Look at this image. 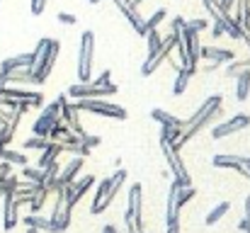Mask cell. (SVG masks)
<instances>
[{"mask_svg":"<svg viewBox=\"0 0 250 233\" xmlns=\"http://www.w3.org/2000/svg\"><path fill=\"white\" fill-rule=\"evenodd\" d=\"M46 146H49V139L46 136H29L24 141V148L27 151H44Z\"/></svg>","mask_w":250,"mask_h":233,"instance_id":"cell-37","label":"cell"},{"mask_svg":"<svg viewBox=\"0 0 250 233\" xmlns=\"http://www.w3.org/2000/svg\"><path fill=\"white\" fill-rule=\"evenodd\" d=\"M202 59H207V64H231L236 59V54L231 49H221V46H202Z\"/></svg>","mask_w":250,"mask_h":233,"instance_id":"cell-18","label":"cell"},{"mask_svg":"<svg viewBox=\"0 0 250 233\" xmlns=\"http://www.w3.org/2000/svg\"><path fill=\"white\" fill-rule=\"evenodd\" d=\"M114 5L122 10V15L126 17V22L134 27V32H136V34H141V37H146V34H148V32H146V27H144V17L139 15V10H136L134 5H129L126 0H114Z\"/></svg>","mask_w":250,"mask_h":233,"instance_id":"cell-16","label":"cell"},{"mask_svg":"<svg viewBox=\"0 0 250 233\" xmlns=\"http://www.w3.org/2000/svg\"><path fill=\"white\" fill-rule=\"evenodd\" d=\"M44 170V187L49 190L51 187V182L59 177V172H61V165H59V160H54V163H49L46 168H42Z\"/></svg>","mask_w":250,"mask_h":233,"instance_id":"cell-34","label":"cell"},{"mask_svg":"<svg viewBox=\"0 0 250 233\" xmlns=\"http://www.w3.org/2000/svg\"><path fill=\"white\" fill-rule=\"evenodd\" d=\"M166 20V10L161 7V10H156L148 20H144V27H146V32H151V29H158V24Z\"/></svg>","mask_w":250,"mask_h":233,"instance_id":"cell-38","label":"cell"},{"mask_svg":"<svg viewBox=\"0 0 250 233\" xmlns=\"http://www.w3.org/2000/svg\"><path fill=\"white\" fill-rule=\"evenodd\" d=\"M76 107H78V112H92V114L109 117V119H117V122H124V119H126V109H124V107L112 105V102H104V100H100V97H92V100H78Z\"/></svg>","mask_w":250,"mask_h":233,"instance_id":"cell-5","label":"cell"},{"mask_svg":"<svg viewBox=\"0 0 250 233\" xmlns=\"http://www.w3.org/2000/svg\"><path fill=\"white\" fill-rule=\"evenodd\" d=\"M233 10H236V12H233L231 17H233L238 24H243V22L248 20V15H250V0H236Z\"/></svg>","mask_w":250,"mask_h":233,"instance_id":"cell-33","label":"cell"},{"mask_svg":"<svg viewBox=\"0 0 250 233\" xmlns=\"http://www.w3.org/2000/svg\"><path fill=\"white\" fill-rule=\"evenodd\" d=\"M126 214H129L139 226H144V219H141V214H144V187H141V182H134V185L129 187V197H126Z\"/></svg>","mask_w":250,"mask_h":233,"instance_id":"cell-13","label":"cell"},{"mask_svg":"<svg viewBox=\"0 0 250 233\" xmlns=\"http://www.w3.org/2000/svg\"><path fill=\"white\" fill-rule=\"evenodd\" d=\"M22 175H24V180H29V182H34V185H44V170H42V168H29V165H24V168H22Z\"/></svg>","mask_w":250,"mask_h":233,"instance_id":"cell-35","label":"cell"},{"mask_svg":"<svg viewBox=\"0 0 250 233\" xmlns=\"http://www.w3.org/2000/svg\"><path fill=\"white\" fill-rule=\"evenodd\" d=\"M177 190L180 182H170V192H167V202H166V224L180 221V204H177Z\"/></svg>","mask_w":250,"mask_h":233,"instance_id":"cell-21","label":"cell"},{"mask_svg":"<svg viewBox=\"0 0 250 233\" xmlns=\"http://www.w3.org/2000/svg\"><path fill=\"white\" fill-rule=\"evenodd\" d=\"M56 100H59V105H61V122L81 139L85 134V129H83V124H81V119H78V107L68 102V95H59Z\"/></svg>","mask_w":250,"mask_h":233,"instance_id":"cell-11","label":"cell"},{"mask_svg":"<svg viewBox=\"0 0 250 233\" xmlns=\"http://www.w3.org/2000/svg\"><path fill=\"white\" fill-rule=\"evenodd\" d=\"M248 124H250V117L246 112H238V114L229 117L226 122L216 124L214 131H211V136H214V139H224V136H231V134H236V131H243Z\"/></svg>","mask_w":250,"mask_h":233,"instance_id":"cell-12","label":"cell"},{"mask_svg":"<svg viewBox=\"0 0 250 233\" xmlns=\"http://www.w3.org/2000/svg\"><path fill=\"white\" fill-rule=\"evenodd\" d=\"M246 219L250 221V194H248V199H246Z\"/></svg>","mask_w":250,"mask_h":233,"instance_id":"cell-53","label":"cell"},{"mask_svg":"<svg viewBox=\"0 0 250 233\" xmlns=\"http://www.w3.org/2000/svg\"><path fill=\"white\" fill-rule=\"evenodd\" d=\"M0 95L5 97H12L22 105H29V107H42L44 105V95L42 92H34V90H22V87H15V85H5L0 90Z\"/></svg>","mask_w":250,"mask_h":233,"instance_id":"cell-14","label":"cell"},{"mask_svg":"<svg viewBox=\"0 0 250 233\" xmlns=\"http://www.w3.org/2000/svg\"><path fill=\"white\" fill-rule=\"evenodd\" d=\"M46 2H49V0H32V2H29L32 15H42V12L46 10Z\"/></svg>","mask_w":250,"mask_h":233,"instance_id":"cell-44","label":"cell"},{"mask_svg":"<svg viewBox=\"0 0 250 233\" xmlns=\"http://www.w3.org/2000/svg\"><path fill=\"white\" fill-rule=\"evenodd\" d=\"M214 165L216 168H231V170H241V168H246L250 165V158L248 155H236V153H219L214 155Z\"/></svg>","mask_w":250,"mask_h":233,"instance_id":"cell-20","label":"cell"},{"mask_svg":"<svg viewBox=\"0 0 250 233\" xmlns=\"http://www.w3.org/2000/svg\"><path fill=\"white\" fill-rule=\"evenodd\" d=\"M229 209H231V204H229V202H221V204H216V207H214V209L207 214V219H204V221H207V226H214V224H219V221H221V219L229 214Z\"/></svg>","mask_w":250,"mask_h":233,"instance_id":"cell-29","label":"cell"},{"mask_svg":"<svg viewBox=\"0 0 250 233\" xmlns=\"http://www.w3.org/2000/svg\"><path fill=\"white\" fill-rule=\"evenodd\" d=\"M146 42H148V59L156 56V54L163 49V37L158 34V29H151V32L146 34Z\"/></svg>","mask_w":250,"mask_h":233,"instance_id":"cell-31","label":"cell"},{"mask_svg":"<svg viewBox=\"0 0 250 233\" xmlns=\"http://www.w3.org/2000/svg\"><path fill=\"white\" fill-rule=\"evenodd\" d=\"M0 160H7L10 165H22V168L27 165V155H22L20 151H12V148H7V146L0 151Z\"/></svg>","mask_w":250,"mask_h":233,"instance_id":"cell-30","label":"cell"},{"mask_svg":"<svg viewBox=\"0 0 250 233\" xmlns=\"http://www.w3.org/2000/svg\"><path fill=\"white\" fill-rule=\"evenodd\" d=\"M12 114H15V112H7L5 107H0V127L10 124V122H12Z\"/></svg>","mask_w":250,"mask_h":233,"instance_id":"cell-46","label":"cell"},{"mask_svg":"<svg viewBox=\"0 0 250 233\" xmlns=\"http://www.w3.org/2000/svg\"><path fill=\"white\" fill-rule=\"evenodd\" d=\"M49 194H51V190L39 187V190H37V194H34V199H32V204H29V212H32V214H39V212H42V207L46 204Z\"/></svg>","mask_w":250,"mask_h":233,"instance_id":"cell-32","label":"cell"},{"mask_svg":"<svg viewBox=\"0 0 250 233\" xmlns=\"http://www.w3.org/2000/svg\"><path fill=\"white\" fill-rule=\"evenodd\" d=\"M250 95V71H241L236 76V97L241 102H246Z\"/></svg>","mask_w":250,"mask_h":233,"instance_id":"cell-28","label":"cell"},{"mask_svg":"<svg viewBox=\"0 0 250 233\" xmlns=\"http://www.w3.org/2000/svg\"><path fill=\"white\" fill-rule=\"evenodd\" d=\"M92 175H83V177H78L73 185H68L66 187V197H68V202H71V207H76L81 199H83V194H87V190L92 187Z\"/></svg>","mask_w":250,"mask_h":233,"instance_id":"cell-17","label":"cell"},{"mask_svg":"<svg viewBox=\"0 0 250 233\" xmlns=\"http://www.w3.org/2000/svg\"><path fill=\"white\" fill-rule=\"evenodd\" d=\"M166 233H180V221H172V224H167Z\"/></svg>","mask_w":250,"mask_h":233,"instance_id":"cell-48","label":"cell"},{"mask_svg":"<svg viewBox=\"0 0 250 233\" xmlns=\"http://www.w3.org/2000/svg\"><path fill=\"white\" fill-rule=\"evenodd\" d=\"M71 214H73V207L66 197V190L56 192V199H54V209H51V226H54V233H63L68 226H71Z\"/></svg>","mask_w":250,"mask_h":233,"instance_id":"cell-6","label":"cell"},{"mask_svg":"<svg viewBox=\"0 0 250 233\" xmlns=\"http://www.w3.org/2000/svg\"><path fill=\"white\" fill-rule=\"evenodd\" d=\"M92 64H95V34L92 29H85L81 37V51H78V80H92Z\"/></svg>","mask_w":250,"mask_h":233,"instance_id":"cell-3","label":"cell"},{"mask_svg":"<svg viewBox=\"0 0 250 233\" xmlns=\"http://www.w3.org/2000/svg\"><path fill=\"white\" fill-rule=\"evenodd\" d=\"M161 151H163L167 165H170L172 180L180 182V185H192L189 170H187V165H185V160H182V155H180V148H175V144H170L167 139H161Z\"/></svg>","mask_w":250,"mask_h":233,"instance_id":"cell-4","label":"cell"},{"mask_svg":"<svg viewBox=\"0 0 250 233\" xmlns=\"http://www.w3.org/2000/svg\"><path fill=\"white\" fill-rule=\"evenodd\" d=\"M32 64H34V54H32V51H29V54H17V56L5 59V61L0 64V71H2V73H10V71H15V68H32Z\"/></svg>","mask_w":250,"mask_h":233,"instance_id":"cell-22","label":"cell"},{"mask_svg":"<svg viewBox=\"0 0 250 233\" xmlns=\"http://www.w3.org/2000/svg\"><path fill=\"white\" fill-rule=\"evenodd\" d=\"M238 175H243L246 180H250V165H246V168H241V170H238Z\"/></svg>","mask_w":250,"mask_h":233,"instance_id":"cell-50","label":"cell"},{"mask_svg":"<svg viewBox=\"0 0 250 233\" xmlns=\"http://www.w3.org/2000/svg\"><path fill=\"white\" fill-rule=\"evenodd\" d=\"M180 136H182V129L180 127H163L161 129V139H167L170 144H177Z\"/></svg>","mask_w":250,"mask_h":233,"instance_id":"cell-39","label":"cell"},{"mask_svg":"<svg viewBox=\"0 0 250 233\" xmlns=\"http://www.w3.org/2000/svg\"><path fill=\"white\" fill-rule=\"evenodd\" d=\"M78 141H81V146H85V148H95V146H100L102 139L100 136H92V134H83Z\"/></svg>","mask_w":250,"mask_h":233,"instance_id":"cell-40","label":"cell"},{"mask_svg":"<svg viewBox=\"0 0 250 233\" xmlns=\"http://www.w3.org/2000/svg\"><path fill=\"white\" fill-rule=\"evenodd\" d=\"M124 224H126V233H144V226H139L129 214H124Z\"/></svg>","mask_w":250,"mask_h":233,"instance_id":"cell-43","label":"cell"},{"mask_svg":"<svg viewBox=\"0 0 250 233\" xmlns=\"http://www.w3.org/2000/svg\"><path fill=\"white\" fill-rule=\"evenodd\" d=\"M211 34H214V37H221V34H224V29H221L219 24H211Z\"/></svg>","mask_w":250,"mask_h":233,"instance_id":"cell-49","label":"cell"},{"mask_svg":"<svg viewBox=\"0 0 250 233\" xmlns=\"http://www.w3.org/2000/svg\"><path fill=\"white\" fill-rule=\"evenodd\" d=\"M63 153V146L56 144V141H49V146L42 151V158H39V168H46L49 163H54L59 155Z\"/></svg>","mask_w":250,"mask_h":233,"instance_id":"cell-27","label":"cell"},{"mask_svg":"<svg viewBox=\"0 0 250 233\" xmlns=\"http://www.w3.org/2000/svg\"><path fill=\"white\" fill-rule=\"evenodd\" d=\"M180 42H182V46L187 51V59H189V66L187 68H197V64L202 59V44H199V32H194L187 24V20H185V24L180 29Z\"/></svg>","mask_w":250,"mask_h":233,"instance_id":"cell-8","label":"cell"},{"mask_svg":"<svg viewBox=\"0 0 250 233\" xmlns=\"http://www.w3.org/2000/svg\"><path fill=\"white\" fill-rule=\"evenodd\" d=\"M59 49H61L59 39H49V37H44V39L37 42V46H34V51H32V54H34L32 73H34V78H37V85H44L46 78L51 76L54 64H56V59H59Z\"/></svg>","mask_w":250,"mask_h":233,"instance_id":"cell-2","label":"cell"},{"mask_svg":"<svg viewBox=\"0 0 250 233\" xmlns=\"http://www.w3.org/2000/svg\"><path fill=\"white\" fill-rule=\"evenodd\" d=\"M238 229H241V231H248V229H250V221H248V219H243V221L238 224Z\"/></svg>","mask_w":250,"mask_h":233,"instance_id":"cell-51","label":"cell"},{"mask_svg":"<svg viewBox=\"0 0 250 233\" xmlns=\"http://www.w3.org/2000/svg\"><path fill=\"white\" fill-rule=\"evenodd\" d=\"M102 233H119V231H117V229H114V226H112V224H107V226H104V229H102Z\"/></svg>","mask_w":250,"mask_h":233,"instance_id":"cell-52","label":"cell"},{"mask_svg":"<svg viewBox=\"0 0 250 233\" xmlns=\"http://www.w3.org/2000/svg\"><path fill=\"white\" fill-rule=\"evenodd\" d=\"M92 83H97V85H102V87H114V83H112V73H109V71H102L97 78H92Z\"/></svg>","mask_w":250,"mask_h":233,"instance_id":"cell-41","label":"cell"},{"mask_svg":"<svg viewBox=\"0 0 250 233\" xmlns=\"http://www.w3.org/2000/svg\"><path fill=\"white\" fill-rule=\"evenodd\" d=\"M246 22H250V15H248V20H246Z\"/></svg>","mask_w":250,"mask_h":233,"instance_id":"cell-57","label":"cell"},{"mask_svg":"<svg viewBox=\"0 0 250 233\" xmlns=\"http://www.w3.org/2000/svg\"><path fill=\"white\" fill-rule=\"evenodd\" d=\"M221 114H224L221 95H211L209 100H204V105L194 112V117H189V119H187V127L182 129V136L177 139L175 148H182L189 139H194L202 129H207V127H209V122H214V119H216V117H221Z\"/></svg>","mask_w":250,"mask_h":233,"instance_id":"cell-1","label":"cell"},{"mask_svg":"<svg viewBox=\"0 0 250 233\" xmlns=\"http://www.w3.org/2000/svg\"><path fill=\"white\" fill-rule=\"evenodd\" d=\"M109 185H112L109 177H104V180L97 185V192L92 194V204H90V214H92V216L102 214V212L114 202V197H112V192H109Z\"/></svg>","mask_w":250,"mask_h":233,"instance_id":"cell-15","label":"cell"},{"mask_svg":"<svg viewBox=\"0 0 250 233\" xmlns=\"http://www.w3.org/2000/svg\"><path fill=\"white\" fill-rule=\"evenodd\" d=\"M24 233H27V231H24Z\"/></svg>","mask_w":250,"mask_h":233,"instance_id":"cell-58","label":"cell"},{"mask_svg":"<svg viewBox=\"0 0 250 233\" xmlns=\"http://www.w3.org/2000/svg\"><path fill=\"white\" fill-rule=\"evenodd\" d=\"M117 92V85L114 87H102L97 83H76L68 87V97H76V100H92V97H107V95H114Z\"/></svg>","mask_w":250,"mask_h":233,"instance_id":"cell-10","label":"cell"},{"mask_svg":"<svg viewBox=\"0 0 250 233\" xmlns=\"http://www.w3.org/2000/svg\"><path fill=\"white\" fill-rule=\"evenodd\" d=\"M87 2H90V5H97V2H102V0H87Z\"/></svg>","mask_w":250,"mask_h":233,"instance_id":"cell-55","label":"cell"},{"mask_svg":"<svg viewBox=\"0 0 250 233\" xmlns=\"http://www.w3.org/2000/svg\"><path fill=\"white\" fill-rule=\"evenodd\" d=\"M2 202H5V207H2V226H5V231H12V229L17 226V221H20V216H17L20 207L15 204L12 192H7V194L2 197Z\"/></svg>","mask_w":250,"mask_h":233,"instance_id":"cell-19","label":"cell"},{"mask_svg":"<svg viewBox=\"0 0 250 233\" xmlns=\"http://www.w3.org/2000/svg\"><path fill=\"white\" fill-rule=\"evenodd\" d=\"M5 80H7V85H15V87H20V85H37V78L32 73V68H15V71H10V73H5Z\"/></svg>","mask_w":250,"mask_h":233,"instance_id":"cell-23","label":"cell"},{"mask_svg":"<svg viewBox=\"0 0 250 233\" xmlns=\"http://www.w3.org/2000/svg\"><path fill=\"white\" fill-rule=\"evenodd\" d=\"M219 2V7L221 10H226V12H231L233 10V5H236V0H216Z\"/></svg>","mask_w":250,"mask_h":233,"instance_id":"cell-47","label":"cell"},{"mask_svg":"<svg viewBox=\"0 0 250 233\" xmlns=\"http://www.w3.org/2000/svg\"><path fill=\"white\" fill-rule=\"evenodd\" d=\"M56 20L61 22V24H76L78 20H76V15H71V12H59L56 15Z\"/></svg>","mask_w":250,"mask_h":233,"instance_id":"cell-45","label":"cell"},{"mask_svg":"<svg viewBox=\"0 0 250 233\" xmlns=\"http://www.w3.org/2000/svg\"><path fill=\"white\" fill-rule=\"evenodd\" d=\"M24 226L27 229H37V231H42V233H54L51 219H46L42 214H27L24 216Z\"/></svg>","mask_w":250,"mask_h":233,"instance_id":"cell-25","label":"cell"},{"mask_svg":"<svg viewBox=\"0 0 250 233\" xmlns=\"http://www.w3.org/2000/svg\"><path fill=\"white\" fill-rule=\"evenodd\" d=\"M177 39H180V32H167V37H163V49L156 54V56H151V59H146L144 61V66H141V73L148 78L151 73H156L158 68H161V64H166L167 59H170V51L175 49V44H177Z\"/></svg>","mask_w":250,"mask_h":233,"instance_id":"cell-7","label":"cell"},{"mask_svg":"<svg viewBox=\"0 0 250 233\" xmlns=\"http://www.w3.org/2000/svg\"><path fill=\"white\" fill-rule=\"evenodd\" d=\"M194 194H197V190H194L192 185H180V190H177V204H180V209H182L189 199H194Z\"/></svg>","mask_w":250,"mask_h":233,"instance_id":"cell-36","label":"cell"},{"mask_svg":"<svg viewBox=\"0 0 250 233\" xmlns=\"http://www.w3.org/2000/svg\"><path fill=\"white\" fill-rule=\"evenodd\" d=\"M197 73V68H177V76H175V85H172V92L175 95H182L187 87H189V78Z\"/></svg>","mask_w":250,"mask_h":233,"instance_id":"cell-26","label":"cell"},{"mask_svg":"<svg viewBox=\"0 0 250 233\" xmlns=\"http://www.w3.org/2000/svg\"><path fill=\"white\" fill-rule=\"evenodd\" d=\"M27 233H42V231H37V229H27Z\"/></svg>","mask_w":250,"mask_h":233,"instance_id":"cell-56","label":"cell"},{"mask_svg":"<svg viewBox=\"0 0 250 233\" xmlns=\"http://www.w3.org/2000/svg\"><path fill=\"white\" fill-rule=\"evenodd\" d=\"M151 119H156V122L163 124V127H180V129L187 127V119H177L175 114H170V112L161 109V107H153V109H151Z\"/></svg>","mask_w":250,"mask_h":233,"instance_id":"cell-24","label":"cell"},{"mask_svg":"<svg viewBox=\"0 0 250 233\" xmlns=\"http://www.w3.org/2000/svg\"><path fill=\"white\" fill-rule=\"evenodd\" d=\"M56 122H61V105H59V100H54L51 105L44 107V112L39 114V119L32 127V134L34 136H49V131L54 129Z\"/></svg>","mask_w":250,"mask_h":233,"instance_id":"cell-9","label":"cell"},{"mask_svg":"<svg viewBox=\"0 0 250 233\" xmlns=\"http://www.w3.org/2000/svg\"><path fill=\"white\" fill-rule=\"evenodd\" d=\"M126 2H129V5H134V7H139V5H141L144 0H126Z\"/></svg>","mask_w":250,"mask_h":233,"instance_id":"cell-54","label":"cell"},{"mask_svg":"<svg viewBox=\"0 0 250 233\" xmlns=\"http://www.w3.org/2000/svg\"><path fill=\"white\" fill-rule=\"evenodd\" d=\"M187 24L194 29V32H204L209 27V20H202V17H194V20H187Z\"/></svg>","mask_w":250,"mask_h":233,"instance_id":"cell-42","label":"cell"}]
</instances>
